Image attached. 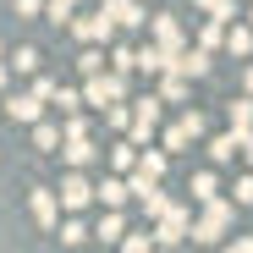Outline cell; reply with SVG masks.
<instances>
[{
    "mask_svg": "<svg viewBox=\"0 0 253 253\" xmlns=\"http://www.w3.org/2000/svg\"><path fill=\"white\" fill-rule=\"evenodd\" d=\"M171 66H176V77H204V72H209V55H204V50H176Z\"/></svg>",
    "mask_w": 253,
    "mask_h": 253,
    "instance_id": "obj_1",
    "label": "cell"
},
{
    "mask_svg": "<svg viewBox=\"0 0 253 253\" xmlns=\"http://www.w3.org/2000/svg\"><path fill=\"white\" fill-rule=\"evenodd\" d=\"M226 220H231V209H226V204H215V198H209V215H204V231H198V237H204V242H215V237L226 231Z\"/></svg>",
    "mask_w": 253,
    "mask_h": 253,
    "instance_id": "obj_2",
    "label": "cell"
},
{
    "mask_svg": "<svg viewBox=\"0 0 253 253\" xmlns=\"http://www.w3.org/2000/svg\"><path fill=\"white\" fill-rule=\"evenodd\" d=\"M105 17H110V22H126V28H138V22H143L138 0H110V6H105Z\"/></svg>",
    "mask_w": 253,
    "mask_h": 253,
    "instance_id": "obj_3",
    "label": "cell"
},
{
    "mask_svg": "<svg viewBox=\"0 0 253 253\" xmlns=\"http://www.w3.org/2000/svg\"><path fill=\"white\" fill-rule=\"evenodd\" d=\"M231 132L248 143V132H253V99H237V105H231Z\"/></svg>",
    "mask_w": 253,
    "mask_h": 253,
    "instance_id": "obj_4",
    "label": "cell"
},
{
    "mask_svg": "<svg viewBox=\"0 0 253 253\" xmlns=\"http://www.w3.org/2000/svg\"><path fill=\"white\" fill-rule=\"evenodd\" d=\"M88 99H94V105H105V99H121V77H99L94 88H88Z\"/></svg>",
    "mask_w": 253,
    "mask_h": 253,
    "instance_id": "obj_5",
    "label": "cell"
},
{
    "mask_svg": "<svg viewBox=\"0 0 253 253\" xmlns=\"http://www.w3.org/2000/svg\"><path fill=\"white\" fill-rule=\"evenodd\" d=\"M154 121H160V105H154V99H143V105H138V138H149V132H154Z\"/></svg>",
    "mask_w": 253,
    "mask_h": 253,
    "instance_id": "obj_6",
    "label": "cell"
},
{
    "mask_svg": "<svg viewBox=\"0 0 253 253\" xmlns=\"http://www.w3.org/2000/svg\"><path fill=\"white\" fill-rule=\"evenodd\" d=\"M154 33H160V44H165V50H176V44H182V33H176L171 17H154Z\"/></svg>",
    "mask_w": 253,
    "mask_h": 253,
    "instance_id": "obj_7",
    "label": "cell"
},
{
    "mask_svg": "<svg viewBox=\"0 0 253 253\" xmlns=\"http://www.w3.org/2000/svg\"><path fill=\"white\" fill-rule=\"evenodd\" d=\"M237 149H242V138H237V132H226V138H215V143H209V154H215V160H231Z\"/></svg>",
    "mask_w": 253,
    "mask_h": 253,
    "instance_id": "obj_8",
    "label": "cell"
},
{
    "mask_svg": "<svg viewBox=\"0 0 253 253\" xmlns=\"http://www.w3.org/2000/svg\"><path fill=\"white\" fill-rule=\"evenodd\" d=\"M226 44H231V55H248V50H253V33H248V28H231Z\"/></svg>",
    "mask_w": 253,
    "mask_h": 253,
    "instance_id": "obj_9",
    "label": "cell"
},
{
    "mask_svg": "<svg viewBox=\"0 0 253 253\" xmlns=\"http://www.w3.org/2000/svg\"><path fill=\"white\" fill-rule=\"evenodd\" d=\"M83 198H88V187H83V182L72 176V182H66V204H83Z\"/></svg>",
    "mask_w": 253,
    "mask_h": 253,
    "instance_id": "obj_10",
    "label": "cell"
},
{
    "mask_svg": "<svg viewBox=\"0 0 253 253\" xmlns=\"http://www.w3.org/2000/svg\"><path fill=\"white\" fill-rule=\"evenodd\" d=\"M237 198H242V204H253V176H242V182H237Z\"/></svg>",
    "mask_w": 253,
    "mask_h": 253,
    "instance_id": "obj_11",
    "label": "cell"
},
{
    "mask_svg": "<svg viewBox=\"0 0 253 253\" xmlns=\"http://www.w3.org/2000/svg\"><path fill=\"white\" fill-rule=\"evenodd\" d=\"M226 253H253V237H237V242H231Z\"/></svg>",
    "mask_w": 253,
    "mask_h": 253,
    "instance_id": "obj_12",
    "label": "cell"
},
{
    "mask_svg": "<svg viewBox=\"0 0 253 253\" xmlns=\"http://www.w3.org/2000/svg\"><path fill=\"white\" fill-rule=\"evenodd\" d=\"M126 253H149V242H143V237H138V242H126Z\"/></svg>",
    "mask_w": 253,
    "mask_h": 253,
    "instance_id": "obj_13",
    "label": "cell"
},
{
    "mask_svg": "<svg viewBox=\"0 0 253 253\" xmlns=\"http://www.w3.org/2000/svg\"><path fill=\"white\" fill-rule=\"evenodd\" d=\"M193 6H204V11H215V6H220V0H193Z\"/></svg>",
    "mask_w": 253,
    "mask_h": 253,
    "instance_id": "obj_14",
    "label": "cell"
},
{
    "mask_svg": "<svg viewBox=\"0 0 253 253\" xmlns=\"http://www.w3.org/2000/svg\"><path fill=\"white\" fill-rule=\"evenodd\" d=\"M248 94H253V66H248Z\"/></svg>",
    "mask_w": 253,
    "mask_h": 253,
    "instance_id": "obj_15",
    "label": "cell"
},
{
    "mask_svg": "<svg viewBox=\"0 0 253 253\" xmlns=\"http://www.w3.org/2000/svg\"><path fill=\"white\" fill-rule=\"evenodd\" d=\"M248 160H253V138H248Z\"/></svg>",
    "mask_w": 253,
    "mask_h": 253,
    "instance_id": "obj_16",
    "label": "cell"
},
{
    "mask_svg": "<svg viewBox=\"0 0 253 253\" xmlns=\"http://www.w3.org/2000/svg\"><path fill=\"white\" fill-rule=\"evenodd\" d=\"M248 22H253V11H248Z\"/></svg>",
    "mask_w": 253,
    "mask_h": 253,
    "instance_id": "obj_17",
    "label": "cell"
}]
</instances>
